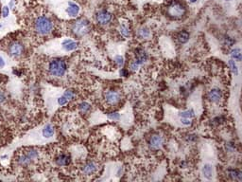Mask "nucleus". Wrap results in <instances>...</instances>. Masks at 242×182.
<instances>
[{
	"label": "nucleus",
	"instance_id": "3",
	"mask_svg": "<svg viewBox=\"0 0 242 182\" xmlns=\"http://www.w3.org/2000/svg\"><path fill=\"white\" fill-rule=\"evenodd\" d=\"M48 72L53 77H63L67 71V64L64 60L60 58L52 59L48 64Z\"/></svg>",
	"mask_w": 242,
	"mask_h": 182
},
{
	"label": "nucleus",
	"instance_id": "36",
	"mask_svg": "<svg viewBox=\"0 0 242 182\" xmlns=\"http://www.w3.org/2000/svg\"><path fill=\"white\" fill-rule=\"evenodd\" d=\"M222 120H223V118L222 117H217V118H215V119L213 120L212 123H216V124H219V123H222Z\"/></svg>",
	"mask_w": 242,
	"mask_h": 182
},
{
	"label": "nucleus",
	"instance_id": "32",
	"mask_svg": "<svg viewBox=\"0 0 242 182\" xmlns=\"http://www.w3.org/2000/svg\"><path fill=\"white\" fill-rule=\"evenodd\" d=\"M68 102V101L66 100L65 98H64L63 96H61L59 99H58V104L59 105H61V106H63V105H64V104H66Z\"/></svg>",
	"mask_w": 242,
	"mask_h": 182
},
{
	"label": "nucleus",
	"instance_id": "13",
	"mask_svg": "<svg viewBox=\"0 0 242 182\" xmlns=\"http://www.w3.org/2000/svg\"><path fill=\"white\" fill-rule=\"evenodd\" d=\"M62 46L65 51H73L79 48V43L72 39H65L63 41Z\"/></svg>",
	"mask_w": 242,
	"mask_h": 182
},
{
	"label": "nucleus",
	"instance_id": "8",
	"mask_svg": "<svg viewBox=\"0 0 242 182\" xmlns=\"http://www.w3.org/2000/svg\"><path fill=\"white\" fill-rule=\"evenodd\" d=\"M105 101L107 104L111 105H115L118 104L121 100V94L116 90H108L104 94Z\"/></svg>",
	"mask_w": 242,
	"mask_h": 182
},
{
	"label": "nucleus",
	"instance_id": "4",
	"mask_svg": "<svg viewBox=\"0 0 242 182\" xmlns=\"http://www.w3.org/2000/svg\"><path fill=\"white\" fill-rule=\"evenodd\" d=\"M71 29L75 35L83 36V35H86L91 30V26L88 20H86L85 18H81V19H78L77 21H75L72 24Z\"/></svg>",
	"mask_w": 242,
	"mask_h": 182
},
{
	"label": "nucleus",
	"instance_id": "16",
	"mask_svg": "<svg viewBox=\"0 0 242 182\" xmlns=\"http://www.w3.org/2000/svg\"><path fill=\"white\" fill-rule=\"evenodd\" d=\"M55 133V128L51 123H47L45 126L43 128V131H42V134L45 136V139H49L54 135Z\"/></svg>",
	"mask_w": 242,
	"mask_h": 182
},
{
	"label": "nucleus",
	"instance_id": "14",
	"mask_svg": "<svg viewBox=\"0 0 242 182\" xmlns=\"http://www.w3.org/2000/svg\"><path fill=\"white\" fill-rule=\"evenodd\" d=\"M147 59H149V56H147V53L144 50L143 48H136L135 49V60L136 61H138V62L140 63V64H145Z\"/></svg>",
	"mask_w": 242,
	"mask_h": 182
},
{
	"label": "nucleus",
	"instance_id": "9",
	"mask_svg": "<svg viewBox=\"0 0 242 182\" xmlns=\"http://www.w3.org/2000/svg\"><path fill=\"white\" fill-rule=\"evenodd\" d=\"M164 145V138L159 134H154L149 139V146L151 150H159Z\"/></svg>",
	"mask_w": 242,
	"mask_h": 182
},
{
	"label": "nucleus",
	"instance_id": "22",
	"mask_svg": "<svg viewBox=\"0 0 242 182\" xmlns=\"http://www.w3.org/2000/svg\"><path fill=\"white\" fill-rule=\"evenodd\" d=\"M181 118H185V119H192V118L195 117V111L192 108L184 110V111H182L180 113Z\"/></svg>",
	"mask_w": 242,
	"mask_h": 182
},
{
	"label": "nucleus",
	"instance_id": "5",
	"mask_svg": "<svg viewBox=\"0 0 242 182\" xmlns=\"http://www.w3.org/2000/svg\"><path fill=\"white\" fill-rule=\"evenodd\" d=\"M185 10L184 6L182 3L178 2V1H174L172 2L168 8V13L170 17H174V18H180L183 17L185 14Z\"/></svg>",
	"mask_w": 242,
	"mask_h": 182
},
{
	"label": "nucleus",
	"instance_id": "43",
	"mask_svg": "<svg viewBox=\"0 0 242 182\" xmlns=\"http://www.w3.org/2000/svg\"><path fill=\"white\" fill-rule=\"evenodd\" d=\"M1 28H2V24H0V29H1Z\"/></svg>",
	"mask_w": 242,
	"mask_h": 182
},
{
	"label": "nucleus",
	"instance_id": "10",
	"mask_svg": "<svg viewBox=\"0 0 242 182\" xmlns=\"http://www.w3.org/2000/svg\"><path fill=\"white\" fill-rule=\"evenodd\" d=\"M112 20V14L107 10H99L96 14V21L97 22V24L99 25H108Z\"/></svg>",
	"mask_w": 242,
	"mask_h": 182
},
{
	"label": "nucleus",
	"instance_id": "23",
	"mask_svg": "<svg viewBox=\"0 0 242 182\" xmlns=\"http://www.w3.org/2000/svg\"><path fill=\"white\" fill-rule=\"evenodd\" d=\"M150 29H147V28H141L140 29L138 32H137V36L139 38H147V37H150Z\"/></svg>",
	"mask_w": 242,
	"mask_h": 182
},
{
	"label": "nucleus",
	"instance_id": "20",
	"mask_svg": "<svg viewBox=\"0 0 242 182\" xmlns=\"http://www.w3.org/2000/svg\"><path fill=\"white\" fill-rule=\"evenodd\" d=\"M230 55H231V57H232V59L234 60V61H236V62H240V61H241L242 56H241L240 48H236L232 49L231 52H230Z\"/></svg>",
	"mask_w": 242,
	"mask_h": 182
},
{
	"label": "nucleus",
	"instance_id": "7",
	"mask_svg": "<svg viewBox=\"0 0 242 182\" xmlns=\"http://www.w3.org/2000/svg\"><path fill=\"white\" fill-rule=\"evenodd\" d=\"M98 170V164L95 160H88L81 166V173L84 176H92Z\"/></svg>",
	"mask_w": 242,
	"mask_h": 182
},
{
	"label": "nucleus",
	"instance_id": "18",
	"mask_svg": "<svg viewBox=\"0 0 242 182\" xmlns=\"http://www.w3.org/2000/svg\"><path fill=\"white\" fill-rule=\"evenodd\" d=\"M202 174L206 179H211L213 176V167L210 164H205L202 167Z\"/></svg>",
	"mask_w": 242,
	"mask_h": 182
},
{
	"label": "nucleus",
	"instance_id": "21",
	"mask_svg": "<svg viewBox=\"0 0 242 182\" xmlns=\"http://www.w3.org/2000/svg\"><path fill=\"white\" fill-rule=\"evenodd\" d=\"M79 112H81V114H86V113H88L90 111L91 104H88V102H81V104H79Z\"/></svg>",
	"mask_w": 242,
	"mask_h": 182
},
{
	"label": "nucleus",
	"instance_id": "28",
	"mask_svg": "<svg viewBox=\"0 0 242 182\" xmlns=\"http://www.w3.org/2000/svg\"><path fill=\"white\" fill-rule=\"evenodd\" d=\"M107 117L109 118L110 120H120V114L118 112H111V113H109Z\"/></svg>",
	"mask_w": 242,
	"mask_h": 182
},
{
	"label": "nucleus",
	"instance_id": "15",
	"mask_svg": "<svg viewBox=\"0 0 242 182\" xmlns=\"http://www.w3.org/2000/svg\"><path fill=\"white\" fill-rule=\"evenodd\" d=\"M67 14L71 17H76L79 13V7L78 4L74 2H69L68 3V7L66 9Z\"/></svg>",
	"mask_w": 242,
	"mask_h": 182
},
{
	"label": "nucleus",
	"instance_id": "2",
	"mask_svg": "<svg viewBox=\"0 0 242 182\" xmlns=\"http://www.w3.org/2000/svg\"><path fill=\"white\" fill-rule=\"evenodd\" d=\"M40 158V151L36 148H28L19 152L15 158V162L19 167H29Z\"/></svg>",
	"mask_w": 242,
	"mask_h": 182
},
{
	"label": "nucleus",
	"instance_id": "37",
	"mask_svg": "<svg viewBox=\"0 0 242 182\" xmlns=\"http://www.w3.org/2000/svg\"><path fill=\"white\" fill-rule=\"evenodd\" d=\"M6 100H7V97H6V95L4 94L3 92H0V104H4V102H6Z\"/></svg>",
	"mask_w": 242,
	"mask_h": 182
},
{
	"label": "nucleus",
	"instance_id": "24",
	"mask_svg": "<svg viewBox=\"0 0 242 182\" xmlns=\"http://www.w3.org/2000/svg\"><path fill=\"white\" fill-rule=\"evenodd\" d=\"M119 32H120L121 35L124 36V37H126V38L130 37V34H131L130 29H129L126 25H121L119 27Z\"/></svg>",
	"mask_w": 242,
	"mask_h": 182
},
{
	"label": "nucleus",
	"instance_id": "41",
	"mask_svg": "<svg viewBox=\"0 0 242 182\" xmlns=\"http://www.w3.org/2000/svg\"><path fill=\"white\" fill-rule=\"evenodd\" d=\"M15 6V0H10V4H9V8H11V9H13Z\"/></svg>",
	"mask_w": 242,
	"mask_h": 182
},
{
	"label": "nucleus",
	"instance_id": "38",
	"mask_svg": "<svg viewBox=\"0 0 242 182\" xmlns=\"http://www.w3.org/2000/svg\"><path fill=\"white\" fill-rule=\"evenodd\" d=\"M198 138H197L196 135H189L188 138H187V140H189V141H195Z\"/></svg>",
	"mask_w": 242,
	"mask_h": 182
},
{
	"label": "nucleus",
	"instance_id": "12",
	"mask_svg": "<svg viewBox=\"0 0 242 182\" xmlns=\"http://www.w3.org/2000/svg\"><path fill=\"white\" fill-rule=\"evenodd\" d=\"M207 98L211 102H218L222 98V92L218 88H212L207 94Z\"/></svg>",
	"mask_w": 242,
	"mask_h": 182
},
{
	"label": "nucleus",
	"instance_id": "27",
	"mask_svg": "<svg viewBox=\"0 0 242 182\" xmlns=\"http://www.w3.org/2000/svg\"><path fill=\"white\" fill-rule=\"evenodd\" d=\"M115 62L116 64V66L118 67H123L124 66V58L121 55H117L115 57Z\"/></svg>",
	"mask_w": 242,
	"mask_h": 182
},
{
	"label": "nucleus",
	"instance_id": "34",
	"mask_svg": "<svg viewBox=\"0 0 242 182\" xmlns=\"http://www.w3.org/2000/svg\"><path fill=\"white\" fill-rule=\"evenodd\" d=\"M181 123H183L184 125H186V126H188V125H190L192 123V121H191V119H185V118H181Z\"/></svg>",
	"mask_w": 242,
	"mask_h": 182
},
{
	"label": "nucleus",
	"instance_id": "31",
	"mask_svg": "<svg viewBox=\"0 0 242 182\" xmlns=\"http://www.w3.org/2000/svg\"><path fill=\"white\" fill-rule=\"evenodd\" d=\"M234 149H236V144L234 142H228L226 143V150L229 152H233Z\"/></svg>",
	"mask_w": 242,
	"mask_h": 182
},
{
	"label": "nucleus",
	"instance_id": "40",
	"mask_svg": "<svg viewBox=\"0 0 242 182\" xmlns=\"http://www.w3.org/2000/svg\"><path fill=\"white\" fill-rule=\"evenodd\" d=\"M122 174H123V168H122V167H119L118 170H117L116 174H117L118 176H122Z\"/></svg>",
	"mask_w": 242,
	"mask_h": 182
},
{
	"label": "nucleus",
	"instance_id": "17",
	"mask_svg": "<svg viewBox=\"0 0 242 182\" xmlns=\"http://www.w3.org/2000/svg\"><path fill=\"white\" fill-rule=\"evenodd\" d=\"M228 176L232 178L233 180L242 181V172L238 169H229Z\"/></svg>",
	"mask_w": 242,
	"mask_h": 182
},
{
	"label": "nucleus",
	"instance_id": "39",
	"mask_svg": "<svg viewBox=\"0 0 242 182\" xmlns=\"http://www.w3.org/2000/svg\"><path fill=\"white\" fill-rule=\"evenodd\" d=\"M4 66H5V61L0 56V68H3Z\"/></svg>",
	"mask_w": 242,
	"mask_h": 182
},
{
	"label": "nucleus",
	"instance_id": "19",
	"mask_svg": "<svg viewBox=\"0 0 242 182\" xmlns=\"http://www.w3.org/2000/svg\"><path fill=\"white\" fill-rule=\"evenodd\" d=\"M189 37H190V35H189V33L186 32V30H182V32L178 33L177 40L179 41L181 44H185L189 40Z\"/></svg>",
	"mask_w": 242,
	"mask_h": 182
},
{
	"label": "nucleus",
	"instance_id": "1",
	"mask_svg": "<svg viewBox=\"0 0 242 182\" xmlns=\"http://www.w3.org/2000/svg\"><path fill=\"white\" fill-rule=\"evenodd\" d=\"M55 23L53 19L45 14L38 15L32 21V30L38 36H47L53 32Z\"/></svg>",
	"mask_w": 242,
	"mask_h": 182
},
{
	"label": "nucleus",
	"instance_id": "35",
	"mask_svg": "<svg viewBox=\"0 0 242 182\" xmlns=\"http://www.w3.org/2000/svg\"><path fill=\"white\" fill-rule=\"evenodd\" d=\"M119 74L120 76H123V77H126V76H128L129 74V70L127 69V68H121L120 69V72H119Z\"/></svg>",
	"mask_w": 242,
	"mask_h": 182
},
{
	"label": "nucleus",
	"instance_id": "33",
	"mask_svg": "<svg viewBox=\"0 0 242 182\" xmlns=\"http://www.w3.org/2000/svg\"><path fill=\"white\" fill-rule=\"evenodd\" d=\"M10 13V8L8 6H5L2 8V16L3 17H7Z\"/></svg>",
	"mask_w": 242,
	"mask_h": 182
},
{
	"label": "nucleus",
	"instance_id": "30",
	"mask_svg": "<svg viewBox=\"0 0 242 182\" xmlns=\"http://www.w3.org/2000/svg\"><path fill=\"white\" fill-rule=\"evenodd\" d=\"M141 66V64H140V63L138 62V61H136L135 59L132 61V62L130 64V69L131 70V71H136L139 68V66Z\"/></svg>",
	"mask_w": 242,
	"mask_h": 182
},
{
	"label": "nucleus",
	"instance_id": "6",
	"mask_svg": "<svg viewBox=\"0 0 242 182\" xmlns=\"http://www.w3.org/2000/svg\"><path fill=\"white\" fill-rule=\"evenodd\" d=\"M8 52L10 57L17 59L24 53V46L19 41H13L8 47Z\"/></svg>",
	"mask_w": 242,
	"mask_h": 182
},
{
	"label": "nucleus",
	"instance_id": "42",
	"mask_svg": "<svg viewBox=\"0 0 242 182\" xmlns=\"http://www.w3.org/2000/svg\"><path fill=\"white\" fill-rule=\"evenodd\" d=\"M190 2L191 3H195V2H197V0H190Z\"/></svg>",
	"mask_w": 242,
	"mask_h": 182
},
{
	"label": "nucleus",
	"instance_id": "25",
	"mask_svg": "<svg viewBox=\"0 0 242 182\" xmlns=\"http://www.w3.org/2000/svg\"><path fill=\"white\" fill-rule=\"evenodd\" d=\"M228 64H229V66L231 68V70H232V72H233V74H234L236 76L238 75V68H237L236 62H234L233 59H231V60L228 61Z\"/></svg>",
	"mask_w": 242,
	"mask_h": 182
},
{
	"label": "nucleus",
	"instance_id": "44",
	"mask_svg": "<svg viewBox=\"0 0 242 182\" xmlns=\"http://www.w3.org/2000/svg\"><path fill=\"white\" fill-rule=\"evenodd\" d=\"M225 1H231V0H225Z\"/></svg>",
	"mask_w": 242,
	"mask_h": 182
},
{
	"label": "nucleus",
	"instance_id": "29",
	"mask_svg": "<svg viewBox=\"0 0 242 182\" xmlns=\"http://www.w3.org/2000/svg\"><path fill=\"white\" fill-rule=\"evenodd\" d=\"M236 43V41H234L232 37H230V36H226L224 38V45L227 46L228 48H231V47H233V45Z\"/></svg>",
	"mask_w": 242,
	"mask_h": 182
},
{
	"label": "nucleus",
	"instance_id": "11",
	"mask_svg": "<svg viewBox=\"0 0 242 182\" xmlns=\"http://www.w3.org/2000/svg\"><path fill=\"white\" fill-rule=\"evenodd\" d=\"M54 161L56 163V165L59 167L68 166L71 162V157L70 155H68L66 153H61L55 158Z\"/></svg>",
	"mask_w": 242,
	"mask_h": 182
},
{
	"label": "nucleus",
	"instance_id": "26",
	"mask_svg": "<svg viewBox=\"0 0 242 182\" xmlns=\"http://www.w3.org/2000/svg\"><path fill=\"white\" fill-rule=\"evenodd\" d=\"M63 96L65 98L68 102H69L70 100H72V99L75 98V92H74V90H72V89H67V90L64 91V93L63 94Z\"/></svg>",
	"mask_w": 242,
	"mask_h": 182
}]
</instances>
